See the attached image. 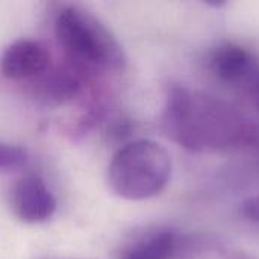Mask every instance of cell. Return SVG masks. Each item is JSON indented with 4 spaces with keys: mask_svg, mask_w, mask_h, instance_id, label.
<instances>
[{
    "mask_svg": "<svg viewBox=\"0 0 259 259\" xmlns=\"http://www.w3.org/2000/svg\"><path fill=\"white\" fill-rule=\"evenodd\" d=\"M55 35L76 70L120 71L126 58L112 32L90 11L65 5L55 15Z\"/></svg>",
    "mask_w": 259,
    "mask_h": 259,
    "instance_id": "7a4b0ae2",
    "label": "cell"
},
{
    "mask_svg": "<svg viewBox=\"0 0 259 259\" xmlns=\"http://www.w3.org/2000/svg\"><path fill=\"white\" fill-rule=\"evenodd\" d=\"M243 212L249 220L259 222V197H255L252 200H247L243 206Z\"/></svg>",
    "mask_w": 259,
    "mask_h": 259,
    "instance_id": "30bf717a",
    "label": "cell"
},
{
    "mask_svg": "<svg viewBox=\"0 0 259 259\" xmlns=\"http://www.w3.org/2000/svg\"><path fill=\"white\" fill-rule=\"evenodd\" d=\"M211 71L225 83L238 88L250 100L259 91V59L249 49L222 42L209 55Z\"/></svg>",
    "mask_w": 259,
    "mask_h": 259,
    "instance_id": "5b68a950",
    "label": "cell"
},
{
    "mask_svg": "<svg viewBox=\"0 0 259 259\" xmlns=\"http://www.w3.org/2000/svg\"><path fill=\"white\" fill-rule=\"evenodd\" d=\"M171 170L167 149L152 140H135L115 152L108 168V181L121 199L147 200L165 190Z\"/></svg>",
    "mask_w": 259,
    "mask_h": 259,
    "instance_id": "3957f363",
    "label": "cell"
},
{
    "mask_svg": "<svg viewBox=\"0 0 259 259\" xmlns=\"http://www.w3.org/2000/svg\"><path fill=\"white\" fill-rule=\"evenodd\" d=\"M162 129L171 141L197 153L259 147V127L234 105L182 85L167 90Z\"/></svg>",
    "mask_w": 259,
    "mask_h": 259,
    "instance_id": "6da1fadb",
    "label": "cell"
},
{
    "mask_svg": "<svg viewBox=\"0 0 259 259\" xmlns=\"http://www.w3.org/2000/svg\"><path fill=\"white\" fill-rule=\"evenodd\" d=\"M56 199L38 175H26L12 191V208L24 223H42L56 212Z\"/></svg>",
    "mask_w": 259,
    "mask_h": 259,
    "instance_id": "8992f818",
    "label": "cell"
},
{
    "mask_svg": "<svg viewBox=\"0 0 259 259\" xmlns=\"http://www.w3.org/2000/svg\"><path fill=\"white\" fill-rule=\"evenodd\" d=\"M27 161V153L21 147L0 143V171H11L23 167Z\"/></svg>",
    "mask_w": 259,
    "mask_h": 259,
    "instance_id": "9c48e42d",
    "label": "cell"
},
{
    "mask_svg": "<svg viewBox=\"0 0 259 259\" xmlns=\"http://www.w3.org/2000/svg\"><path fill=\"white\" fill-rule=\"evenodd\" d=\"M50 68V52L33 39L12 42L0 58V73L12 80L42 76Z\"/></svg>",
    "mask_w": 259,
    "mask_h": 259,
    "instance_id": "52a82bcc",
    "label": "cell"
},
{
    "mask_svg": "<svg viewBox=\"0 0 259 259\" xmlns=\"http://www.w3.org/2000/svg\"><path fill=\"white\" fill-rule=\"evenodd\" d=\"M206 241L170 228H152L127 241L118 259H193L205 250Z\"/></svg>",
    "mask_w": 259,
    "mask_h": 259,
    "instance_id": "277c9868",
    "label": "cell"
},
{
    "mask_svg": "<svg viewBox=\"0 0 259 259\" xmlns=\"http://www.w3.org/2000/svg\"><path fill=\"white\" fill-rule=\"evenodd\" d=\"M225 259H255L252 258L250 255H247V253H240V252H234V253H231V255H228Z\"/></svg>",
    "mask_w": 259,
    "mask_h": 259,
    "instance_id": "8fae6325",
    "label": "cell"
},
{
    "mask_svg": "<svg viewBox=\"0 0 259 259\" xmlns=\"http://www.w3.org/2000/svg\"><path fill=\"white\" fill-rule=\"evenodd\" d=\"M252 102L255 103V106L258 108V111H259V91H258V93H256V94H255V96H253V99H252Z\"/></svg>",
    "mask_w": 259,
    "mask_h": 259,
    "instance_id": "7c38bea8",
    "label": "cell"
},
{
    "mask_svg": "<svg viewBox=\"0 0 259 259\" xmlns=\"http://www.w3.org/2000/svg\"><path fill=\"white\" fill-rule=\"evenodd\" d=\"M77 71L74 67L46 71L39 82L38 94L52 103H64L74 99L82 91V80Z\"/></svg>",
    "mask_w": 259,
    "mask_h": 259,
    "instance_id": "ba28073f",
    "label": "cell"
}]
</instances>
